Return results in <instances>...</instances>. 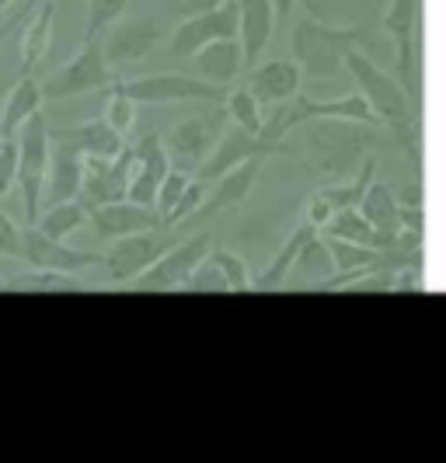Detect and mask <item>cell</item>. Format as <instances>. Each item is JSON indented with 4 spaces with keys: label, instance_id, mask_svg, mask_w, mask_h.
<instances>
[{
    "label": "cell",
    "instance_id": "cell-1",
    "mask_svg": "<svg viewBox=\"0 0 446 463\" xmlns=\"http://www.w3.org/2000/svg\"><path fill=\"white\" fill-rule=\"evenodd\" d=\"M342 70H349L359 84V94L366 98V105L374 109L380 126H387L391 143H398L404 157L419 164V122H415V105L398 84V77H391L384 67H376L363 49H349Z\"/></svg>",
    "mask_w": 446,
    "mask_h": 463
},
{
    "label": "cell",
    "instance_id": "cell-22",
    "mask_svg": "<svg viewBox=\"0 0 446 463\" xmlns=\"http://www.w3.org/2000/svg\"><path fill=\"white\" fill-rule=\"evenodd\" d=\"M56 11H60L56 0H39V4H35V18L24 24V32H22V56H18L22 73H32V70L46 60L49 46H52ZM22 73H18V77H22Z\"/></svg>",
    "mask_w": 446,
    "mask_h": 463
},
{
    "label": "cell",
    "instance_id": "cell-34",
    "mask_svg": "<svg viewBox=\"0 0 446 463\" xmlns=\"http://www.w3.org/2000/svg\"><path fill=\"white\" fill-rule=\"evenodd\" d=\"M129 0H88V24H84V39L101 35L112 22L126 14Z\"/></svg>",
    "mask_w": 446,
    "mask_h": 463
},
{
    "label": "cell",
    "instance_id": "cell-35",
    "mask_svg": "<svg viewBox=\"0 0 446 463\" xmlns=\"http://www.w3.org/2000/svg\"><path fill=\"white\" fill-rule=\"evenodd\" d=\"M188 185V175L178 167V171H171L167 167V175L161 178V185H157V199H154V209H157V216H161V227H165L167 213L175 209V203L182 199V192Z\"/></svg>",
    "mask_w": 446,
    "mask_h": 463
},
{
    "label": "cell",
    "instance_id": "cell-10",
    "mask_svg": "<svg viewBox=\"0 0 446 463\" xmlns=\"http://www.w3.org/2000/svg\"><path fill=\"white\" fill-rule=\"evenodd\" d=\"M384 28L394 39V67H398V84L404 88V94L419 98V0H391L387 14H384Z\"/></svg>",
    "mask_w": 446,
    "mask_h": 463
},
{
    "label": "cell",
    "instance_id": "cell-20",
    "mask_svg": "<svg viewBox=\"0 0 446 463\" xmlns=\"http://www.w3.org/2000/svg\"><path fill=\"white\" fill-rule=\"evenodd\" d=\"M192 67H195V77H199V80H210V84L227 88L231 80H237V73L244 70L241 43H237V39H213V43H206L203 49H195Z\"/></svg>",
    "mask_w": 446,
    "mask_h": 463
},
{
    "label": "cell",
    "instance_id": "cell-31",
    "mask_svg": "<svg viewBox=\"0 0 446 463\" xmlns=\"http://www.w3.org/2000/svg\"><path fill=\"white\" fill-rule=\"evenodd\" d=\"M210 258L216 265V272L223 276V286L227 293H248L251 289V272H248V261L237 255V251H227V248H210Z\"/></svg>",
    "mask_w": 446,
    "mask_h": 463
},
{
    "label": "cell",
    "instance_id": "cell-13",
    "mask_svg": "<svg viewBox=\"0 0 446 463\" xmlns=\"http://www.w3.org/2000/svg\"><path fill=\"white\" fill-rule=\"evenodd\" d=\"M18 258L28 261L32 269H49V272H88L91 265H98L101 258L94 251H77V248H67L63 241L56 237H46L39 227H28L18 237Z\"/></svg>",
    "mask_w": 446,
    "mask_h": 463
},
{
    "label": "cell",
    "instance_id": "cell-42",
    "mask_svg": "<svg viewBox=\"0 0 446 463\" xmlns=\"http://www.w3.org/2000/svg\"><path fill=\"white\" fill-rule=\"evenodd\" d=\"M293 4H297V0H272V7H276V18H286V14L293 11Z\"/></svg>",
    "mask_w": 446,
    "mask_h": 463
},
{
    "label": "cell",
    "instance_id": "cell-27",
    "mask_svg": "<svg viewBox=\"0 0 446 463\" xmlns=\"http://www.w3.org/2000/svg\"><path fill=\"white\" fill-rule=\"evenodd\" d=\"M289 272H297V276L304 279V282H310V286H321L328 276H335V261H331L321 233H314L304 248H300V255H297Z\"/></svg>",
    "mask_w": 446,
    "mask_h": 463
},
{
    "label": "cell",
    "instance_id": "cell-18",
    "mask_svg": "<svg viewBox=\"0 0 446 463\" xmlns=\"http://www.w3.org/2000/svg\"><path fill=\"white\" fill-rule=\"evenodd\" d=\"M300 80L304 73L293 60H265V63H255L251 67V80H248V91L259 98L261 109H272V105H282L289 98L300 94Z\"/></svg>",
    "mask_w": 446,
    "mask_h": 463
},
{
    "label": "cell",
    "instance_id": "cell-44",
    "mask_svg": "<svg viewBox=\"0 0 446 463\" xmlns=\"http://www.w3.org/2000/svg\"><path fill=\"white\" fill-rule=\"evenodd\" d=\"M0 289H7V282H4V279H0Z\"/></svg>",
    "mask_w": 446,
    "mask_h": 463
},
{
    "label": "cell",
    "instance_id": "cell-3",
    "mask_svg": "<svg viewBox=\"0 0 446 463\" xmlns=\"http://www.w3.org/2000/svg\"><path fill=\"white\" fill-rule=\"evenodd\" d=\"M370 43V24H331L321 22L318 14H304L293 24L289 49H293V63L307 77H335L342 70V60L349 49H363Z\"/></svg>",
    "mask_w": 446,
    "mask_h": 463
},
{
    "label": "cell",
    "instance_id": "cell-37",
    "mask_svg": "<svg viewBox=\"0 0 446 463\" xmlns=\"http://www.w3.org/2000/svg\"><path fill=\"white\" fill-rule=\"evenodd\" d=\"M18 182V143L14 137H0V199Z\"/></svg>",
    "mask_w": 446,
    "mask_h": 463
},
{
    "label": "cell",
    "instance_id": "cell-6",
    "mask_svg": "<svg viewBox=\"0 0 446 463\" xmlns=\"http://www.w3.org/2000/svg\"><path fill=\"white\" fill-rule=\"evenodd\" d=\"M116 91L129 94L137 105H175V101H206L223 105L227 88L199 80L195 73H147V77H126L112 84Z\"/></svg>",
    "mask_w": 446,
    "mask_h": 463
},
{
    "label": "cell",
    "instance_id": "cell-40",
    "mask_svg": "<svg viewBox=\"0 0 446 463\" xmlns=\"http://www.w3.org/2000/svg\"><path fill=\"white\" fill-rule=\"evenodd\" d=\"M220 4H227V0H175V11L188 18V14H203V11H213V7H220Z\"/></svg>",
    "mask_w": 446,
    "mask_h": 463
},
{
    "label": "cell",
    "instance_id": "cell-19",
    "mask_svg": "<svg viewBox=\"0 0 446 463\" xmlns=\"http://www.w3.org/2000/svg\"><path fill=\"white\" fill-rule=\"evenodd\" d=\"M356 209L366 216V223L376 231V248H394L398 244V199H394V188L387 182H370L363 199L356 203Z\"/></svg>",
    "mask_w": 446,
    "mask_h": 463
},
{
    "label": "cell",
    "instance_id": "cell-32",
    "mask_svg": "<svg viewBox=\"0 0 446 463\" xmlns=\"http://www.w3.org/2000/svg\"><path fill=\"white\" fill-rule=\"evenodd\" d=\"M7 286L32 289V293H77L81 289V282H73V276H67V272H49V269H32L24 276L11 279Z\"/></svg>",
    "mask_w": 446,
    "mask_h": 463
},
{
    "label": "cell",
    "instance_id": "cell-4",
    "mask_svg": "<svg viewBox=\"0 0 446 463\" xmlns=\"http://www.w3.org/2000/svg\"><path fill=\"white\" fill-rule=\"evenodd\" d=\"M116 70L109 67L105 60V49H101V35L84 39V46L73 52L63 67L49 77L43 88L46 101H63V98H77V94H94V91H109L116 84Z\"/></svg>",
    "mask_w": 446,
    "mask_h": 463
},
{
    "label": "cell",
    "instance_id": "cell-12",
    "mask_svg": "<svg viewBox=\"0 0 446 463\" xmlns=\"http://www.w3.org/2000/svg\"><path fill=\"white\" fill-rule=\"evenodd\" d=\"M165 28L157 18H126V22H112L101 32V49H105V60L112 70L133 67L147 60L154 46L161 43Z\"/></svg>",
    "mask_w": 446,
    "mask_h": 463
},
{
    "label": "cell",
    "instance_id": "cell-16",
    "mask_svg": "<svg viewBox=\"0 0 446 463\" xmlns=\"http://www.w3.org/2000/svg\"><path fill=\"white\" fill-rule=\"evenodd\" d=\"M276 32V7L272 0H237V43L241 60L251 70L261 60V52L272 43Z\"/></svg>",
    "mask_w": 446,
    "mask_h": 463
},
{
    "label": "cell",
    "instance_id": "cell-41",
    "mask_svg": "<svg viewBox=\"0 0 446 463\" xmlns=\"http://www.w3.org/2000/svg\"><path fill=\"white\" fill-rule=\"evenodd\" d=\"M394 199H398V206H422V185L419 182H408L401 192H394Z\"/></svg>",
    "mask_w": 446,
    "mask_h": 463
},
{
    "label": "cell",
    "instance_id": "cell-7",
    "mask_svg": "<svg viewBox=\"0 0 446 463\" xmlns=\"http://www.w3.org/2000/svg\"><path fill=\"white\" fill-rule=\"evenodd\" d=\"M223 109L220 105H210L206 112H195L188 118H178L171 129H167V157L178 164L182 171H192L199 167L203 157L213 150V143L223 133Z\"/></svg>",
    "mask_w": 446,
    "mask_h": 463
},
{
    "label": "cell",
    "instance_id": "cell-14",
    "mask_svg": "<svg viewBox=\"0 0 446 463\" xmlns=\"http://www.w3.org/2000/svg\"><path fill=\"white\" fill-rule=\"evenodd\" d=\"M259 171H261V157H251V161H241L237 167H231L227 175H220L216 182H210L203 203L188 216V223H203V220L220 216L223 209L244 206L248 195H251V188H255V182H259Z\"/></svg>",
    "mask_w": 446,
    "mask_h": 463
},
{
    "label": "cell",
    "instance_id": "cell-9",
    "mask_svg": "<svg viewBox=\"0 0 446 463\" xmlns=\"http://www.w3.org/2000/svg\"><path fill=\"white\" fill-rule=\"evenodd\" d=\"M171 244H175V237L165 233L161 227L137 231V233H126V237H116L101 261H105V272H109L112 282H133L140 272H147L157 258L165 255Z\"/></svg>",
    "mask_w": 446,
    "mask_h": 463
},
{
    "label": "cell",
    "instance_id": "cell-45",
    "mask_svg": "<svg viewBox=\"0 0 446 463\" xmlns=\"http://www.w3.org/2000/svg\"><path fill=\"white\" fill-rule=\"evenodd\" d=\"M0 137H4V129H0Z\"/></svg>",
    "mask_w": 446,
    "mask_h": 463
},
{
    "label": "cell",
    "instance_id": "cell-38",
    "mask_svg": "<svg viewBox=\"0 0 446 463\" xmlns=\"http://www.w3.org/2000/svg\"><path fill=\"white\" fill-rule=\"evenodd\" d=\"M18 237H22V231H18V227H14V220L0 209V255L18 258Z\"/></svg>",
    "mask_w": 446,
    "mask_h": 463
},
{
    "label": "cell",
    "instance_id": "cell-23",
    "mask_svg": "<svg viewBox=\"0 0 446 463\" xmlns=\"http://www.w3.org/2000/svg\"><path fill=\"white\" fill-rule=\"evenodd\" d=\"M52 143V139H49ZM81 171H84V154H77L63 143L49 146V164H46V192L52 203L63 199H77L81 188Z\"/></svg>",
    "mask_w": 446,
    "mask_h": 463
},
{
    "label": "cell",
    "instance_id": "cell-11",
    "mask_svg": "<svg viewBox=\"0 0 446 463\" xmlns=\"http://www.w3.org/2000/svg\"><path fill=\"white\" fill-rule=\"evenodd\" d=\"M213 244H216L213 231L192 233V237H185V241H175L165 255L157 258L147 272H140L133 282H137L140 289H154V293H161V289H178V286L185 282L188 272L210 255Z\"/></svg>",
    "mask_w": 446,
    "mask_h": 463
},
{
    "label": "cell",
    "instance_id": "cell-28",
    "mask_svg": "<svg viewBox=\"0 0 446 463\" xmlns=\"http://www.w3.org/2000/svg\"><path fill=\"white\" fill-rule=\"evenodd\" d=\"M374 175H376V161H374V157H366V161H363V167H359V171H353V178H349V182H335V185H325V188H318V192H321V199H325L331 209L356 206V203L363 199L366 185L374 182Z\"/></svg>",
    "mask_w": 446,
    "mask_h": 463
},
{
    "label": "cell",
    "instance_id": "cell-15",
    "mask_svg": "<svg viewBox=\"0 0 446 463\" xmlns=\"http://www.w3.org/2000/svg\"><path fill=\"white\" fill-rule=\"evenodd\" d=\"M88 227H91L94 237H101V241H116V237H126V233L161 227V216H157V209L137 206V203H129V199H116V203L94 206L91 213H88Z\"/></svg>",
    "mask_w": 446,
    "mask_h": 463
},
{
    "label": "cell",
    "instance_id": "cell-36",
    "mask_svg": "<svg viewBox=\"0 0 446 463\" xmlns=\"http://www.w3.org/2000/svg\"><path fill=\"white\" fill-rule=\"evenodd\" d=\"M203 195H206V182H199V178L192 182V178H188V185H185V192H182V199H178V203H175V209L167 213L165 227H178V223H185L188 216L195 213V206L203 203Z\"/></svg>",
    "mask_w": 446,
    "mask_h": 463
},
{
    "label": "cell",
    "instance_id": "cell-33",
    "mask_svg": "<svg viewBox=\"0 0 446 463\" xmlns=\"http://www.w3.org/2000/svg\"><path fill=\"white\" fill-rule=\"evenodd\" d=\"M105 94H109V98H105V116H101V118H105V122L116 129L119 137L126 139L133 129H137V109H140V105H137L129 94L116 91V88H109Z\"/></svg>",
    "mask_w": 446,
    "mask_h": 463
},
{
    "label": "cell",
    "instance_id": "cell-24",
    "mask_svg": "<svg viewBox=\"0 0 446 463\" xmlns=\"http://www.w3.org/2000/svg\"><path fill=\"white\" fill-rule=\"evenodd\" d=\"M314 233H318V227H310L307 220H300V223L293 227V233L282 241V248L276 251V258H272V261L261 269L259 276L251 279V289H259V293L282 289V282L289 279V269H293V261H297V255H300V248H304Z\"/></svg>",
    "mask_w": 446,
    "mask_h": 463
},
{
    "label": "cell",
    "instance_id": "cell-25",
    "mask_svg": "<svg viewBox=\"0 0 446 463\" xmlns=\"http://www.w3.org/2000/svg\"><path fill=\"white\" fill-rule=\"evenodd\" d=\"M43 88H39V80L32 77V73H22L7 94H4V112H0V129H4V137H14L18 133V126H22L28 116H35L39 109H43Z\"/></svg>",
    "mask_w": 446,
    "mask_h": 463
},
{
    "label": "cell",
    "instance_id": "cell-29",
    "mask_svg": "<svg viewBox=\"0 0 446 463\" xmlns=\"http://www.w3.org/2000/svg\"><path fill=\"white\" fill-rule=\"evenodd\" d=\"M321 231L328 233V237H342V241H356V244H370V248H376V231L366 223V216H363L356 206L335 209Z\"/></svg>",
    "mask_w": 446,
    "mask_h": 463
},
{
    "label": "cell",
    "instance_id": "cell-43",
    "mask_svg": "<svg viewBox=\"0 0 446 463\" xmlns=\"http://www.w3.org/2000/svg\"><path fill=\"white\" fill-rule=\"evenodd\" d=\"M35 4H39V0H24L22 7H24V11H35Z\"/></svg>",
    "mask_w": 446,
    "mask_h": 463
},
{
    "label": "cell",
    "instance_id": "cell-26",
    "mask_svg": "<svg viewBox=\"0 0 446 463\" xmlns=\"http://www.w3.org/2000/svg\"><path fill=\"white\" fill-rule=\"evenodd\" d=\"M35 227L46 233V237H56V241H67L71 233H77L81 227H88V209L81 199H63V203H49L46 213L35 216Z\"/></svg>",
    "mask_w": 446,
    "mask_h": 463
},
{
    "label": "cell",
    "instance_id": "cell-39",
    "mask_svg": "<svg viewBox=\"0 0 446 463\" xmlns=\"http://www.w3.org/2000/svg\"><path fill=\"white\" fill-rule=\"evenodd\" d=\"M331 213H335V209H331L328 203L321 199V192H310V199H307V209H304V220H307V223L321 231V227L328 223V216H331Z\"/></svg>",
    "mask_w": 446,
    "mask_h": 463
},
{
    "label": "cell",
    "instance_id": "cell-17",
    "mask_svg": "<svg viewBox=\"0 0 446 463\" xmlns=\"http://www.w3.org/2000/svg\"><path fill=\"white\" fill-rule=\"evenodd\" d=\"M49 139L63 143L84 157H116L126 146V139L105 118H88V122H73V126H49Z\"/></svg>",
    "mask_w": 446,
    "mask_h": 463
},
{
    "label": "cell",
    "instance_id": "cell-8",
    "mask_svg": "<svg viewBox=\"0 0 446 463\" xmlns=\"http://www.w3.org/2000/svg\"><path fill=\"white\" fill-rule=\"evenodd\" d=\"M276 154H297L289 143H265L261 137H251V133H244L241 126L234 129H227V133H220V139L213 143V150L203 157V164L195 167V178L199 182H216L220 175H227L231 167H237L241 161H251V157H276Z\"/></svg>",
    "mask_w": 446,
    "mask_h": 463
},
{
    "label": "cell",
    "instance_id": "cell-2",
    "mask_svg": "<svg viewBox=\"0 0 446 463\" xmlns=\"http://www.w3.org/2000/svg\"><path fill=\"white\" fill-rule=\"evenodd\" d=\"M304 143H307V164L321 175H353L363 167L374 150L391 146V137H380L376 126L363 122H335V118H307Z\"/></svg>",
    "mask_w": 446,
    "mask_h": 463
},
{
    "label": "cell",
    "instance_id": "cell-30",
    "mask_svg": "<svg viewBox=\"0 0 446 463\" xmlns=\"http://www.w3.org/2000/svg\"><path fill=\"white\" fill-rule=\"evenodd\" d=\"M223 116L231 118L234 126H241L244 133L259 137L261 105H259V98L248 91V88H234V91H227V98H223Z\"/></svg>",
    "mask_w": 446,
    "mask_h": 463
},
{
    "label": "cell",
    "instance_id": "cell-5",
    "mask_svg": "<svg viewBox=\"0 0 446 463\" xmlns=\"http://www.w3.org/2000/svg\"><path fill=\"white\" fill-rule=\"evenodd\" d=\"M18 185H22L24 213L28 223H35V216L43 213V195H46V164H49V118L39 109L35 116H28L18 126Z\"/></svg>",
    "mask_w": 446,
    "mask_h": 463
},
{
    "label": "cell",
    "instance_id": "cell-21",
    "mask_svg": "<svg viewBox=\"0 0 446 463\" xmlns=\"http://www.w3.org/2000/svg\"><path fill=\"white\" fill-rule=\"evenodd\" d=\"M297 112H300V122H307V118H335V122L380 126L374 109L366 105V98L359 91H346L342 98H325V101H314V98H300L297 94Z\"/></svg>",
    "mask_w": 446,
    "mask_h": 463
}]
</instances>
